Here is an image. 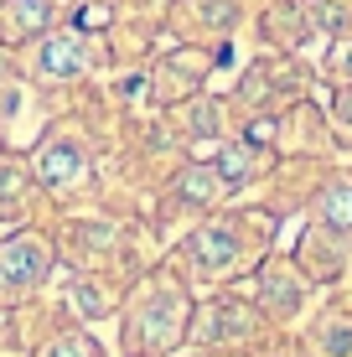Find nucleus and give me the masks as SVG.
<instances>
[{"instance_id":"nucleus-10","label":"nucleus","mask_w":352,"mask_h":357,"mask_svg":"<svg viewBox=\"0 0 352 357\" xmlns=\"http://www.w3.org/2000/svg\"><path fill=\"white\" fill-rule=\"evenodd\" d=\"M36 357H104L99 342L89 337V331H63V337H52Z\"/></svg>"},{"instance_id":"nucleus-13","label":"nucleus","mask_w":352,"mask_h":357,"mask_svg":"<svg viewBox=\"0 0 352 357\" xmlns=\"http://www.w3.org/2000/svg\"><path fill=\"white\" fill-rule=\"evenodd\" d=\"M332 73H337L342 83H352V42H342V47H337V57H332Z\"/></svg>"},{"instance_id":"nucleus-11","label":"nucleus","mask_w":352,"mask_h":357,"mask_svg":"<svg viewBox=\"0 0 352 357\" xmlns=\"http://www.w3.org/2000/svg\"><path fill=\"white\" fill-rule=\"evenodd\" d=\"M21 192H26V166L16 161V155H0V202H21Z\"/></svg>"},{"instance_id":"nucleus-7","label":"nucleus","mask_w":352,"mask_h":357,"mask_svg":"<svg viewBox=\"0 0 352 357\" xmlns=\"http://www.w3.org/2000/svg\"><path fill=\"white\" fill-rule=\"evenodd\" d=\"M192 259H197L208 275H217V269H234L238 264V233H234V223H208V228H197L192 233Z\"/></svg>"},{"instance_id":"nucleus-6","label":"nucleus","mask_w":352,"mask_h":357,"mask_svg":"<svg viewBox=\"0 0 352 357\" xmlns=\"http://www.w3.org/2000/svg\"><path fill=\"white\" fill-rule=\"evenodd\" d=\"M187 331L197 342H238V337L254 331V311L244 301H217V305H208V311H197V321H192Z\"/></svg>"},{"instance_id":"nucleus-4","label":"nucleus","mask_w":352,"mask_h":357,"mask_svg":"<svg viewBox=\"0 0 352 357\" xmlns=\"http://www.w3.org/2000/svg\"><path fill=\"white\" fill-rule=\"evenodd\" d=\"M89 176V151L68 135H52V140L36 151V181L47 192H72L78 181Z\"/></svg>"},{"instance_id":"nucleus-12","label":"nucleus","mask_w":352,"mask_h":357,"mask_svg":"<svg viewBox=\"0 0 352 357\" xmlns=\"http://www.w3.org/2000/svg\"><path fill=\"white\" fill-rule=\"evenodd\" d=\"M72 301H78L83 311H93V316H104V311H109V301L99 295V285H78V295H72Z\"/></svg>"},{"instance_id":"nucleus-9","label":"nucleus","mask_w":352,"mask_h":357,"mask_svg":"<svg viewBox=\"0 0 352 357\" xmlns=\"http://www.w3.org/2000/svg\"><path fill=\"white\" fill-rule=\"evenodd\" d=\"M316 218H321V228H332V233H352V176L342 181H332V187L321 192V202H316Z\"/></svg>"},{"instance_id":"nucleus-2","label":"nucleus","mask_w":352,"mask_h":357,"mask_svg":"<svg viewBox=\"0 0 352 357\" xmlns=\"http://www.w3.org/2000/svg\"><path fill=\"white\" fill-rule=\"evenodd\" d=\"M52 275V243L42 233H16L0 243V301H21Z\"/></svg>"},{"instance_id":"nucleus-8","label":"nucleus","mask_w":352,"mask_h":357,"mask_svg":"<svg viewBox=\"0 0 352 357\" xmlns=\"http://www.w3.org/2000/svg\"><path fill=\"white\" fill-rule=\"evenodd\" d=\"M234 187H228V176L217 171V161H197V166H187L176 176V187H171V197L176 202H192V207H213L217 197H228Z\"/></svg>"},{"instance_id":"nucleus-14","label":"nucleus","mask_w":352,"mask_h":357,"mask_svg":"<svg viewBox=\"0 0 352 357\" xmlns=\"http://www.w3.org/2000/svg\"><path fill=\"white\" fill-rule=\"evenodd\" d=\"M337 119H342V125H352V83L337 93Z\"/></svg>"},{"instance_id":"nucleus-3","label":"nucleus","mask_w":352,"mask_h":357,"mask_svg":"<svg viewBox=\"0 0 352 357\" xmlns=\"http://www.w3.org/2000/svg\"><path fill=\"white\" fill-rule=\"evenodd\" d=\"M99 68V42H89L83 31H47L36 47V78L47 83H68Z\"/></svg>"},{"instance_id":"nucleus-5","label":"nucleus","mask_w":352,"mask_h":357,"mask_svg":"<svg viewBox=\"0 0 352 357\" xmlns=\"http://www.w3.org/2000/svg\"><path fill=\"white\" fill-rule=\"evenodd\" d=\"M57 21V0H0V42H31L47 36Z\"/></svg>"},{"instance_id":"nucleus-1","label":"nucleus","mask_w":352,"mask_h":357,"mask_svg":"<svg viewBox=\"0 0 352 357\" xmlns=\"http://www.w3.org/2000/svg\"><path fill=\"white\" fill-rule=\"evenodd\" d=\"M187 326H192V301L176 285H166V280H161V285H151L135 305H130V316H125V347L135 357H161V352H171L176 342L187 337Z\"/></svg>"}]
</instances>
